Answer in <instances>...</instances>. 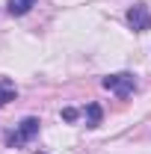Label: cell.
Wrapping results in <instances>:
<instances>
[{"label":"cell","instance_id":"cell-1","mask_svg":"<svg viewBox=\"0 0 151 154\" xmlns=\"http://www.w3.org/2000/svg\"><path fill=\"white\" fill-rule=\"evenodd\" d=\"M39 128H42V122H39L36 116H27L18 125V131H12V134L6 136V145H9V148H21L24 142H30V139L39 134Z\"/></svg>","mask_w":151,"mask_h":154},{"label":"cell","instance_id":"cell-2","mask_svg":"<svg viewBox=\"0 0 151 154\" xmlns=\"http://www.w3.org/2000/svg\"><path fill=\"white\" fill-rule=\"evenodd\" d=\"M101 83H104V89L116 92L122 101H125V98H131L133 92H136V80H133V74H128V71H122V74H107Z\"/></svg>","mask_w":151,"mask_h":154},{"label":"cell","instance_id":"cell-3","mask_svg":"<svg viewBox=\"0 0 151 154\" xmlns=\"http://www.w3.org/2000/svg\"><path fill=\"white\" fill-rule=\"evenodd\" d=\"M125 21H128V27H131L133 33H145V30H151V9L145 3H136V6L128 9Z\"/></svg>","mask_w":151,"mask_h":154},{"label":"cell","instance_id":"cell-4","mask_svg":"<svg viewBox=\"0 0 151 154\" xmlns=\"http://www.w3.org/2000/svg\"><path fill=\"white\" fill-rule=\"evenodd\" d=\"M15 98H18V89H15V80H9V77H0V107L12 104Z\"/></svg>","mask_w":151,"mask_h":154},{"label":"cell","instance_id":"cell-5","mask_svg":"<svg viewBox=\"0 0 151 154\" xmlns=\"http://www.w3.org/2000/svg\"><path fill=\"white\" fill-rule=\"evenodd\" d=\"M83 113H86V125H89V128H98V125H101V119H104V110H101V104H86V110H83Z\"/></svg>","mask_w":151,"mask_h":154},{"label":"cell","instance_id":"cell-6","mask_svg":"<svg viewBox=\"0 0 151 154\" xmlns=\"http://www.w3.org/2000/svg\"><path fill=\"white\" fill-rule=\"evenodd\" d=\"M36 6V0H9V15H27Z\"/></svg>","mask_w":151,"mask_h":154},{"label":"cell","instance_id":"cell-7","mask_svg":"<svg viewBox=\"0 0 151 154\" xmlns=\"http://www.w3.org/2000/svg\"><path fill=\"white\" fill-rule=\"evenodd\" d=\"M62 119H65V122H74V119H77V110H74V107H65V110H62Z\"/></svg>","mask_w":151,"mask_h":154}]
</instances>
